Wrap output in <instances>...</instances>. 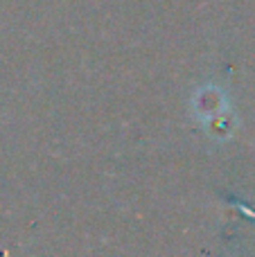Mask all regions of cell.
Here are the masks:
<instances>
[{"mask_svg": "<svg viewBox=\"0 0 255 257\" xmlns=\"http://www.w3.org/2000/svg\"><path fill=\"white\" fill-rule=\"evenodd\" d=\"M190 108H192V115L197 117L199 124L206 126L208 122L217 120L219 115L230 111V99L219 84H203L194 90L192 99H190Z\"/></svg>", "mask_w": 255, "mask_h": 257, "instance_id": "1", "label": "cell"}, {"mask_svg": "<svg viewBox=\"0 0 255 257\" xmlns=\"http://www.w3.org/2000/svg\"><path fill=\"white\" fill-rule=\"evenodd\" d=\"M203 128H206V133L212 138V140L224 142V140H228V138H233V136H235V128H237V120H235L233 111H228V113H224V115H219L217 120L208 122V124L203 126Z\"/></svg>", "mask_w": 255, "mask_h": 257, "instance_id": "2", "label": "cell"}]
</instances>
